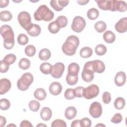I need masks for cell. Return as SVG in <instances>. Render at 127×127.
Listing matches in <instances>:
<instances>
[{"instance_id": "1", "label": "cell", "mask_w": 127, "mask_h": 127, "mask_svg": "<svg viewBox=\"0 0 127 127\" xmlns=\"http://www.w3.org/2000/svg\"><path fill=\"white\" fill-rule=\"evenodd\" d=\"M0 34L3 38V46L7 50L11 49L15 43L14 35L11 27L8 25H3L0 27Z\"/></svg>"}, {"instance_id": "2", "label": "cell", "mask_w": 127, "mask_h": 127, "mask_svg": "<svg viewBox=\"0 0 127 127\" xmlns=\"http://www.w3.org/2000/svg\"><path fill=\"white\" fill-rule=\"evenodd\" d=\"M79 45L78 38L74 35L68 36L62 45L63 53L67 56H72L76 53V49Z\"/></svg>"}, {"instance_id": "3", "label": "cell", "mask_w": 127, "mask_h": 127, "mask_svg": "<svg viewBox=\"0 0 127 127\" xmlns=\"http://www.w3.org/2000/svg\"><path fill=\"white\" fill-rule=\"evenodd\" d=\"M54 17V12L47 5L44 4L40 5L34 13V17L36 21H50Z\"/></svg>"}, {"instance_id": "4", "label": "cell", "mask_w": 127, "mask_h": 127, "mask_svg": "<svg viewBox=\"0 0 127 127\" xmlns=\"http://www.w3.org/2000/svg\"><path fill=\"white\" fill-rule=\"evenodd\" d=\"M33 81V76L31 73L26 72L24 73L17 82V86L21 91L27 90L29 86Z\"/></svg>"}, {"instance_id": "5", "label": "cell", "mask_w": 127, "mask_h": 127, "mask_svg": "<svg viewBox=\"0 0 127 127\" xmlns=\"http://www.w3.org/2000/svg\"><path fill=\"white\" fill-rule=\"evenodd\" d=\"M17 19L21 26L26 31L28 30L32 24L30 14L25 11H21L18 14Z\"/></svg>"}, {"instance_id": "6", "label": "cell", "mask_w": 127, "mask_h": 127, "mask_svg": "<svg viewBox=\"0 0 127 127\" xmlns=\"http://www.w3.org/2000/svg\"><path fill=\"white\" fill-rule=\"evenodd\" d=\"M99 93V88L96 84H91L84 88L82 96L86 99H91L97 96Z\"/></svg>"}, {"instance_id": "7", "label": "cell", "mask_w": 127, "mask_h": 127, "mask_svg": "<svg viewBox=\"0 0 127 127\" xmlns=\"http://www.w3.org/2000/svg\"><path fill=\"white\" fill-rule=\"evenodd\" d=\"M94 73L91 66V62L89 61L86 62L83 67V69L81 73V77L82 79L87 82L92 81L94 78Z\"/></svg>"}, {"instance_id": "8", "label": "cell", "mask_w": 127, "mask_h": 127, "mask_svg": "<svg viewBox=\"0 0 127 127\" xmlns=\"http://www.w3.org/2000/svg\"><path fill=\"white\" fill-rule=\"evenodd\" d=\"M86 26L85 19L79 16H75L72 21L71 24L72 30L77 33H80L83 31Z\"/></svg>"}, {"instance_id": "9", "label": "cell", "mask_w": 127, "mask_h": 127, "mask_svg": "<svg viewBox=\"0 0 127 127\" xmlns=\"http://www.w3.org/2000/svg\"><path fill=\"white\" fill-rule=\"evenodd\" d=\"M64 65L63 63L59 62L53 65L51 71V75L55 78H60L62 76L64 70Z\"/></svg>"}, {"instance_id": "10", "label": "cell", "mask_w": 127, "mask_h": 127, "mask_svg": "<svg viewBox=\"0 0 127 127\" xmlns=\"http://www.w3.org/2000/svg\"><path fill=\"white\" fill-rule=\"evenodd\" d=\"M89 112L93 118H99L102 114V108L101 104L98 102H93L90 105Z\"/></svg>"}, {"instance_id": "11", "label": "cell", "mask_w": 127, "mask_h": 127, "mask_svg": "<svg viewBox=\"0 0 127 127\" xmlns=\"http://www.w3.org/2000/svg\"><path fill=\"white\" fill-rule=\"evenodd\" d=\"M98 7L102 10H109L113 11L114 0H95Z\"/></svg>"}, {"instance_id": "12", "label": "cell", "mask_w": 127, "mask_h": 127, "mask_svg": "<svg viewBox=\"0 0 127 127\" xmlns=\"http://www.w3.org/2000/svg\"><path fill=\"white\" fill-rule=\"evenodd\" d=\"M91 65L92 70L94 72L101 73L105 69V66L104 63L100 60H96L91 61Z\"/></svg>"}, {"instance_id": "13", "label": "cell", "mask_w": 127, "mask_h": 127, "mask_svg": "<svg viewBox=\"0 0 127 127\" xmlns=\"http://www.w3.org/2000/svg\"><path fill=\"white\" fill-rule=\"evenodd\" d=\"M69 0H52L50 1V5L56 11H60L63 9L69 3Z\"/></svg>"}, {"instance_id": "14", "label": "cell", "mask_w": 127, "mask_h": 127, "mask_svg": "<svg viewBox=\"0 0 127 127\" xmlns=\"http://www.w3.org/2000/svg\"><path fill=\"white\" fill-rule=\"evenodd\" d=\"M116 31L120 33H125L127 31V18L123 17L120 19L115 26Z\"/></svg>"}, {"instance_id": "15", "label": "cell", "mask_w": 127, "mask_h": 127, "mask_svg": "<svg viewBox=\"0 0 127 127\" xmlns=\"http://www.w3.org/2000/svg\"><path fill=\"white\" fill-rule=\"evenodd\" d=\"M11 82L7 78H1L0 80V94L2 95L8 92L11 88Z\"/></svg>"}, {"instance_id": "16", "label": "cell", "mask_w": 127, "mask_h": 127, "mask_svg": "<svg viewBox=\"0 0 127 127\" xmlns=\"http://www.w3.org/2000/svg\"><path fill=\"white\" fill-rule=\"evenodd\" d=\"M49 90L52 95L57 96L61 93L62 86L59 82H53L50 85Z\"/></svg>"}, {"instance_id": "17", "label": "cell", "mask_w": 127, "mask_h": 127, "mask_svg": "<svg viewBox=\"0 0 127 127\" xmlns=\"http://www.w3.org/2000/svg\"><path fill=\"white\" fill-rule=\"evenodd\" d=\"M114 81L115 84L118 86H122L124 85L126 81V74L125 72L119 71L117 73Z\"/></svg>"}, {"instance_id": "18", "label": "cell", "mask_w": 127, "mask_h": 127, "mask_svg": "<svg viewBox=\"0 0 127 127\" xmlns=\"http://www.w3.org/2000/svg\"><path fill=\"white\" fill-rule=\"evenodd\" d=\"M127 3L125 1L114 0L113 11L125 12L127 10Z\"/></svg>"}, {"instance_id": "19", "label": "cell", "mask_w": 127, "mask_h": 127, "mask_svg": "<svg viewBox=\"0 0 127 127\" xmlns=\"http://www.w3.org/2000/svg\"><path fill=\"white\" fill-rule=\"evenodd\" d=\"M41 29L39 25L32 23L27 31V33L32 37H37L41 33Z\"/></svg>"}, {"instance_id": "20", "label": "cell", "mask_w": 127, "mask_h": 127, "mask_svg": "<svg viewBox=\"0 0 127 127\" xmlns=\"http://www.w3.org/2000/svg\"><path fill=\"white\" fill-rule=\"evenodd\" d=\"M40 116L43 120L45 121H49L52 116V110L47 107L43 108L40 112Z\"/></svg>"}, {"instance_id": "21", "label": "cell", "mask_w": 127, "mask_h": 127, "mask_svg": "<svg viewBox=\"0 0 127 127\" xmlns=\"http://www.w3.org/2000/svg\"><path fill=\"white\" fill-rule=\"evenodd\" d=\"M76 109L73 106H69L67 107L64 112V115L65 118L69 120L74 119L76 117Z\"/></svg>"}, {"instance_id": "22", "label": "cell", "mask_w": 127, "mask_h": 127, "mask_svg": "<svg viewBox=\"0 0 127 127\" xmlns=\"http://www.w3.org/2000/svg\"><path fill=\"white\" fill-rule=\"evenodd\" d=\"M103 38L106 43L111 44L115 41L116 36L112 31L108 30L104 32L103 35Z\"/></svg>"}, {"instance_id": "23", "label": "cell", "mask_w": 127, "mask_h": 127, "mask_svg": "<svg viewBox=\"0 0 127 127\" xmlns=\"http://www.w3.org/2000/svg\"><path fill=\"white\" fill-rule=\"evenodd\" d=\"M79 69V66L77 63H72L68 66V74L72 75H78Z\"/></svg>"}, {"instance_id": "24", "label": "cell", "mask_w": 127, "mask_h": 127, "mask_svg": "<svg viewBox=\"0 0 127 127\" xmlns=\"http://www.w3.org/2000/svg\"><path fill=\"white\" fill-rule=\"evenodd\" d=\"M34 96L36 99L42 101L46 98L47 93L45 89L42 88H39L35 91L34 93Z\"/></svg>"}, {"instance_id": "25", "label": "cell", "mask_w": 127, "mask_h": 127, "mask_svg": "<svg viewBox=\"0 0 127 127\" xmlns=\"http://www.w3.org/2000/svg\"><path fill=\"white\" fill-rule=\"evenodd\" d=\"M51 56L50 51L46 48L42 49L39 53V58L41 61H47L49 60Z\"/></svg>"}, {"instance_id": "26", "label": "cell", "mask_w": 127, "mask_h": 127, "mask_svg": "<svg viewBox=\"0 0 127 127\" xmlns=\"http://www.w3.org/2000/svg\"><path fill=\"white\" fill-rule=\"evenodd\" d=\"M92 49L88 47H83L80 51V56L83 58H88L92 56Z\"/></svg>"}, {"instance_id": "27", "label": "cell", "mask_w": 127, "mask_h": 127, "mask_svg": "<svg viewBox=\"0 0 127 127\" xmlns=\"http://www.w3.org/2000/svg\"><path fill=\"white\" fill-rule=\"evenodd\" d=\"M52 66L53 65L49 63H43L40 66V70L43 73L49 74L51 73Z\"/></svg>"}, {"instance_id": "28", "label": "cell", "mask_w": 127, "mask_h": 127, "mask_svg": "<svg viewBox=\"0 0 127 127\" xmlns=\"http://www.w3.org/2000/svg\"><path fill=\"white\" fill-rule=\"evenodd\" d=\"M99 15V11L95 8H91L89 9L87 12V16L88 18L91 20L97 19Z\"/></svg>"}, {"instance_id": "29", "label": "cell", "mask_w": 127, "mask_h": 127, "mask_svg": "<svg viewBox=\"0 0 127 127\" xmlns=\"http://www.w3.org/2000/svg\"><path fill=\"white\" fill-rule=\"evenodd\" d=\"M30 62L26 58H22L19 62L18 66L20 68L23 70L28 69L30 66Z\"/></svg>"}, {"instance_id": "30", "label": "cell", "mask_w": 127, "mask_h": 127, "mask_svg": "<svg viewBox=\"0 0 127 127\" xmlns=\"http://www.w3.org/2000/svg\"><path fill=\"white\" fill-rule=\"evenodd\" d=\"M12 18V15L9 11H1L0 13V19L2 21H9L11 20Z\"/></svg>"}, {"instance_id": "31", "label": "cell", "mask_w": 127, "mask_h": 127, "mask_svg": "<svg viewBox=\"0 0 127 127\" xmlns=\"http://www.w3.org/2000/svg\"><path fill=\"white\" fill-rule=\"evenodd\" d=\"M126 104L125 100L123 97H118L114 101V106L118 110L123 109Z\"/></svg>"}, {"instance_id": "32", "label": "cell", "mask_w": 127, "mask_h": 127, "mask_svg": "<svg viewBox=\"0 0 127 127\" xmlns=\"http://www.w3.org/2000/svg\"><path fill=\"white\" fill-rule=\"evenodd\" d=\"M55 21L60 28L65 27L67 25L68 22L67 18L64 15L59 16Z\"/></svg>"}, {"instance_id": "33", "label": "cell", "mask_w": 127, "mask_h": 127, "mask_svg": "<svg viewBox=\"0 0 127 127\" xmlns=\"http://www.w3.org/2000/svg\"><path fill=\"white\" fill-rule=\"evenodd\" d=\"M107 25L105 22L103 21H99L94 25L95 30L98 33H102L106 29Z\"/></svg>"}, {"instance_id": "34", "label": "cell", "mask_w": 127, "mask_h": 127, "mask_svg": "<svg viewBox=\"0 0 127 127\" xmlns=\"http://www.w3.org/2000/svg\"><path fill=\"white\" fill-rule=\"evenodd\" d=\"M16 60V57L15 55L13 54H9L6 55L3 59L2 60L4 63H5L6 64L9 65L14 63Z\"/></svg>"}, {"instance_id": "35", "label": "cell", "mask_w": 127, "mask_h": 127, "mask_svg": "<svg viewBox=\"0 0 127 127\" xmlns=\"http://www.w3.org/2000/svg\"><path fill=\"white\" fill-rule=\"evenodd\" d=\"M78 75H72L67 74L66 76V81L67 83L70 85H74L77 83L78 81Z\"/></svg>"}, {"instance_id": "36", "label": "cell", "mask_w": 127, "mask_h": 127, "mask_svg": "<svg viewBox=\"0 0 127 127\" xmlns=\"http://www.w3.org/2000/svg\"><path fill=\"white\" fill-rule=\"evenodd\" d=\"M48 30L50 33L53 34H56L60 31V28L57 24L56 21H54L49 24Z\"/></svg>"}, {"instance_id": "37", "label": "cell", "mask_w": 127, "mask_h": 127, "mask_svg": "<svg viewBox=\"0 0 127 127\" xmlns=\"http://www.w3.org/2000/svg\"><path fill=\"white\" fill-rule=\"evenodd\" d=\"M95 53L98 56H102L107 52L106 47L103 44L97 45L95 48Z\"/></svg>"}, {"instance_id": "38", "label": "cell", "mask_w": 127, "mask_h": 127, "mask_svg": "<svg viewBox=\"0 0 127 127\" xmlns=\"http://www.w3.org/2000/svg\"><path fill=\"white\" fill-rule=\"evenodd\" d=\"M24 51H25V54H26V56L31 57L35 55L36 50L35 47L34 46L32 45H29L25 47Z\"/></svg>"}, {"instance_id": "39", "label": "cell", "mask_w": 127, "mask_h": 127, "mask_svg": "<svg viewBox=\"0 0 127 127\" xmlns=\"http://www.w3.org/2000/svg\"><path fill=\"white\" fill-rule=\"evenodd\" d=\"M29 107L31 111L33 112H37L40 107V103L36 100H31L29 103Z\"/></svg>"}, {"instance_id": "40", "label": "cell", "mask_w": 127, "mask_h": 127, "mask_svg": "<svg viewBox=\"0 0 127 127\" xmlns=\"http://www.w3.org/2000/svg\"><path fill=\"white\" fill-rule=\"evenodd\" d=\"M29 41L28 37L25 34H20L17 37V42L19 45H25Z\"/></svg>"}, {"instance_id": "41", "label": "cell", "mask_w": 127, "mask_h": 127, "mask_svg": "<svg viewBox=\"0 0 127 127\" xmlns=\"http://www.w3.org/2000/svg\"><path fill=\"white\" fill-rule=\"evenodd\" d=\"M10 106V103L8 100L3 98L0 100V108L2 110H8Z\"/></svg>"}, {"instance_id": "42", "label": "cell", "mask_w": 127, "mask_h": 127, "mask_svg": "<svg viewBox=\"0 0 127 127\" xmlns=\"http://www.w3.org/2000/svg\"><path fill=\"white\" fill-rule=\"evenodd\" d=\"M64 96L65 98L67 100H72L75 97L74 93V89L73 88H68L67 89L64 93Z\"/></svg>"}, {"instance_id": "43", "label": "cell", "mask_w": 127, "mask_h": 127, "mask_svg": "<svg viewBox=\"0 0 127 127\" xmlns=\"http://www.w3.org/2000/svg\"><path fill=\"white\" fill-rule=\"evenodd\" d=\"M52 127H66V124L65 122L60 119H57L54 120L51 124Z\"/></svg>"}, {"instance_id": "44", "label": "cell", "mask_w": 127, "mask_h": 127, "mask_svg": "<svg viewBox=\"0 0 127 127\" xmlns=\"http://www.w3.org/2000/svg\"><path fill=\"white\" fill-rule=\"evenodd\" d=\"M102 98V101L103 103L106 104H108L111 101V94L107 91H105L103 93Z\"/></svg>"}, {"instance_id": "45", "label": "cell", "mask_w": 127, "mask_h": 127, "mask_svg": "<svg viewBox=\"0 0 127 127\" xmlns=\"http://www.w3.org/2000/svg\"><path fill=\"white\" fill-rule=\"evenodd\" d=\"M123 120V117L120 113H116L111 119V121L114 124L120 123Z\"/></svg>"}, {"instance_id": "46", "label": "cell", "mask_w": 127, "mask_h": 127, "mask_svg": "<svg viewBox=\"0 0 127 127\" xmlns=\"http://www.w3.org/2000/svg\"><path fill=\"white\" fill-rule=\"evenodd\" d=\"M80 121L81 127H90L92 125L91 121L88 118H83Z\"/></svg>"}, {"instance_id": "47", "label": "cell", "mask_w": 127, "mask_h": 127, "mask_svg": "<svg viewBox=\"0 0 127 127\" xmlns=\"http://www.w3.org/2000/svg\"><path fill=\"white\" fill-rule=\"evenodd\" d=\"M84 88L82 86H77L75 89H74V93L75 97H76L77 98L82 97V93Z\"/></svg>"}, {"instance_id": "48", "label": "cell", "mask_w": 127, "mask_h": 127, "mask_svg": "<svg viewBox=\"0 0 127 127\" xmlns=\"http://www.w3.org/2000/svg\"><path fill=\"white\" fill-rule=\"evenodd\" d=\"M9 65L6 64L3 60L0 61V72L1 73H5L9 69Z\"/></svg>"}, {"instance_id": "49", "label": "cell", "mask_w": 127, "mask_h": 127, "mask_svg": "<svg viewBox=\"0 0 127 127\" xmlns=\"http://www.w3.org/2000/svg\"><path fill=\"white\" fill-rule=\"evenodd\" d=\"M20 127H32L33 125L32 124L27 120H23L22 121L20 124Z\"/></svg>"}, {"instance_id": "50", "label": "cell", "mask_w": 127, "mask_h": 127, "mask_svg": "<svg viewBox=\"0 0 127 127\" xmlns=\"http://www.w3.org/2000/svg\"><path fill=\"white\" fill-rule=\"evenodd\" d=\"M9 0H0V8H3L8 5Z\"/></svg>"}, {"instance_id": "51", "label": "cell", "mask_w": 127, "mask_h": 127, "mask_svg": "<svg viewBox=\"0 0 127 127\" xmlns=\"http://www.w3.org/2000/svg\"><path fill=\"white\" fill-rule=\"evenodd\" d=\"M71 127H81L80 126V120H74L73 121L71 124Z\"/></svg>"}, {"instance_id": "52", "label": "cell", "mask_w": 127, "mask_h": 127, "mask_svg": "<svg viewBox=\"0 0 127 127\" xmlns=\"http://www.w3.org/2000/svg\"><path fill=\"white\" fill-rule=\"evenodd\" d=\"M6 119L5 117L0 116V127H3L6 124Z\"/></svg>"}, {"instance_id": "53", "label": "cell", "mask_w": 127, "mask_h": 127, "mask_svg": "<svg viewBox=\"0 0 127 127\" xmlns=\"http://www.w3.org/2000/svg\"><path fill=\"white\" fill-rule=\"evenodd\" d=\"M89 1V0H79V1H77V2L80 5H85Z\"/></svg>"}, {"instance_id": "54", "label": "cell", "mask_w": 127, "mask_h": 127, "mask_svg": "<svg viewBox=\"0 0 127 127\" xmlns=\"http://www.w3.org/2000/svg\"><path fill=\"white\" fill-rule=\"evenodd\" d=\"M37 127H47V126L45 124H43L42 123H40L37 125Z\"/></svg>"}, {"instance_id": "55", "label": "cell", "mask_w": 127, "mask_h": 127, "mask_svg": "<svg viewBox=\"0 0 127 127\" xmlns=\"http://www.w3.org/2000/svg\"><path fill=\"white\" fill-rule=\"evenodd\" d=\"M96 127H106L105 125L102 124H97L95 126Z\"/></svg>"}, {"instance_id": "56", "label": "cell", "mask_w": 127, "mask_h": 127, "mask_svg": "<svg viewBox=\"0 0 127 127\" xmlns=\"http://www.w3.org/2000/svg\"><path fill=\"white\" fill-rule=\"evenodd\" d=\"M14 126V127H16V125H12V124H10V125H7L6 127H9V126Z\"/></svg>"}]
</instances>
